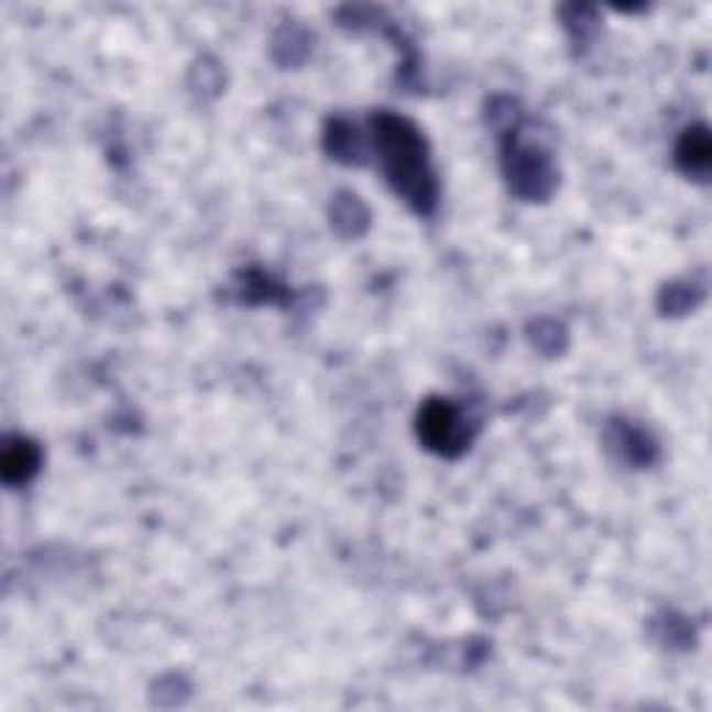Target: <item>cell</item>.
I'll return each mask as SVG.
<instances>
[{
  "instance_id": "277c9868",
  "label": "cell",
  "mask_w": 712,
  "mask_h": 712,
  "mask_svg": "<svg viewBox=\"0 0 712 712\" xmlns=\"http://www.w3.org/2000/svg\"><path fill=\"white\" fill-rule=\"evenodd\" d=\"M677 165L688 176L706 178L712 165V142L706 125H693V129L684 131L677 145Z\"/></svg>"
},
{
  "instance_id": "6da1fadb",
  "label": "cell",
  "mask_w": 712,
  "mask_h": 712,
  "mask_svg": "<svg viewBox=\"0 0 712 712\" xmlns=\"http://www.w3.org/2000/svg\"><path fill=\"white\" fill-rule=\"evenodd\" d=\"M373 147L384 178L418 215H431L437 207V178L429 165L426 140L409 120L379 112L371 123Z\"/></svg>"
},
{
  "instance_id": "5b68a950",
  "label": "cell",
  "mask_w": 712,
  "mask_h": 712,
  "mask_svg": "<svg viewBox=\"0 0 712 712\" xmlns=\"http://www.w3.org/2000/svg\"><path fill=\"white\" fill-rule=\"evenodd\" d=\"M0 468H3V482L7 484H25L34 477L36 468H40V448L34 442L23 440V437L9 440L7 448H3Z\"/></svg>"
},
{
  "instance_id": "3957f363",
  "label": "cell",
  "mask_w": 712,
  "mask_h": 712,
  "mask_svg": "<svg viewBox=\"0 0 712 712\" xmlns=\"http://www.w3.org/2000/svg\"><path fill=\"white\" fill-rule=\"evenodd\" d=\"M418 435L431 451L460 457L471 442V418L453 401L431 398L418 415Z\"/></svg>"
},
{
  "instance_id": "52a82bcc",
  "label": "cell",
  "mask_w": 712,
  "mask_h": 712,
  "mask_svg": "<svg viewBox=\"0 0 712 712\" xmlns=\"http://www.w3.org/2000/svg\"><path fill=\"white\" fill-rule=\"evenodd\" d=\"M326 147H329V154L340 162H362V154H365V147L360 142V131H353L351 123L346 120H335L326 134Z\"/></svg>"
},
{
  "instance_id": "7a4b0ae2",
  "label": "cell",
  "mask_w": 712,
  "mask_h": 712,
  "mask_svg": "<svg viewBox=\"0 0 712 712\" xmlns=\"http://www.w3.org/2000/svg\"><path fill=\"white\" fill-rule=\"evenodd\" d=\"M504 173L510 189L526 200H543L554 189L557 173H554L551 162L543 154L537 145L521 142L518 136L510 134L504 142Z\"/></svg>"
},
{
  "instance_id": "8992f818",
  "label": "cell",
  "mask_w": 712,
  "mask_h": 712,
  "mask_svg": "<svg viewBox=\"0 0 712 712\" xmlns=\"http://www.w3.org/2000/svg\"><path fill=\"white\" fill-rule=\"evenodd\" d=\"M610 442H613V448H618L621 460L632 462V465H648L654 457V442L648 440L646 431L635 429L626 420L610 431Z\"/></svg>"
}]
</instances>
